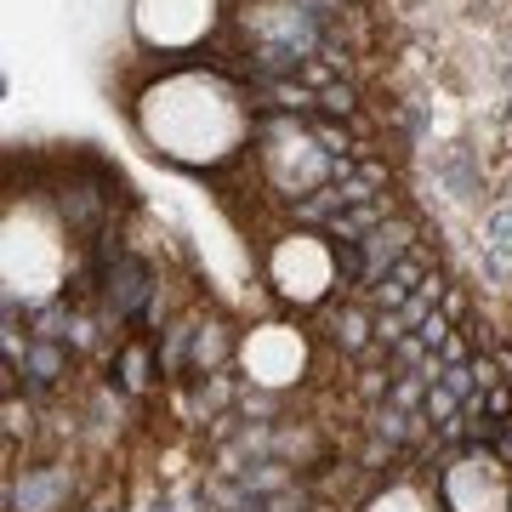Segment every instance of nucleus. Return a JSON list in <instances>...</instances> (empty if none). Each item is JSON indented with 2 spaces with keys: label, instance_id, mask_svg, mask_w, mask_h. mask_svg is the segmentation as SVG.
<instances>
[{
  "label": "nucleus",
  "instance_id": "1",
  "mask_svg": "<svg viewBox=\"0 0 512 512\" xmlns=\"http://www.w3.org/2000/svg\"><path fill=\"white\" fill-rule=\"evenodd\" d=\"M114 279H120V296H114V308L131 313V308H137V302L148 296V268H143V262H120V268H114Z\"/></svg>",
  "mask_w": 512,
  "mask_h": 512
}]
</instances>
